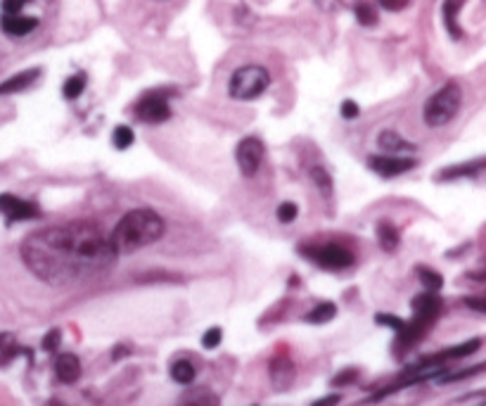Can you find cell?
I'll list each match as a JSON object with an SVG mask.
<instances>
[{
    "mask_svg": "<svg viewBox=\"0 0 486 406\" xmlns=\"http://www.w3.org/2000/svg\"><path fill=\"white\" fill-rule=\"evenodd\" d=\"M221 342V328H209L204 337H202V344H204L207 349H216Z\"/></svg>",
    "mask_w": 486,
    "mask_h": 406,
    "instance_id": "f1b7e54d",
    "label": "cell"
},
{
    "mask_svg": "<svg viewBox=\"0 0 486 406\" xmlns=\"http://www.w3.org/2000/svg\"><path fill=\"white\" fill-rule=\"evenodd\" d=\"M463 8V0H446L444 3V24L451 33V38H461V26H458V12Z\"/></svg>",
    "mask_w": 486,
    "mask_h": 406,
    "instance_id": "e0dca14e",
    "label": "cell"
},
{
    "mask_svg": "<svg viewBox=\"0 0 486 406\" xmlns=\"http://www.w3.org/2000/svg\"><path fill=\"white\" fill-rule=\"evenodd\" d=\"M0 214L5 216L8 221H29L38 216V207L33 202H26L17 195H0Z\"/></svg>",
    "mask_w": 486,
    "mask_h": 406,
    "instance_id": "9c48e42d",
    "label": "cell"
},
{
    "mask_svg": "<svg viewBox=\"0 0 486 406\" xmlns=\"http://www.w3.org/2000/svg\"><path fill=\"white\" fill-rule=\"evenodd\" d=\"M354 378H356V371L354 368H351V371H347V373H342V376H337L335 378V385H347V383H351V380H354Z\"/></svg>",
    "mask_w": 486,
    "mask_h": 406,
    "instance_id": "d590c367",
    "label": "cell"
},
{
    "mask_svg": "<svg viewBox=\"0 0 486 406\" xmlns=\"http://www.w3.org/2000/svg\"><path fill=\"white\" fill-rule=\"evenodd\" d=\"M296 214H299V209H296L294 202H282L278 207V221L282 223H292L296 219Z\"/></svg>",
    "mask_w": 486,
    "mask_h": 406,
    "instance_id": "4316f807",
    "label": "cell"
},
{
    "mask_svg": "<svg viewBox=\"0 0 486 406\" xmlns=\"http://www.w3.org/2000/svg\"><path fill=\"white\" fill-rule=\"evenodd\" d=\"M375 321H377V323H384V326H389V328H394L396 333H403V330H406V326H408L406 321L396 319V316H389V314H380V316H375Z\"/></svg>",
    "mask_w": 486,
    "mask_h": 406,
    "instance_id": "83f0119b",
    "label": "cell"
},
{
    "mask_svg": "<svg viewBox=\"0 0 486 406\" xmlns=\"http://www.w3.org/2000/svg\"><path fill=\"white\" fill-rule=\"evenodd\" d=\"M50 406H62V404H59V402H50Z\"/></svg>",
    "mask_w": 486,
    "mask_h": 406,
    "instance_id": "8d00e7d4",
    "label": "cell"
},
{
    "mask_svg": "<svg viewBox=\"0 0 486 406\" xmlns=\"http://www.w3.org/2000/svg\"><path fill=\"white\" fill-rule=\"evenodd\" d=\"M441 307L444 304L436 297V293H429V290L415 297L413 300V321L408 323L403 333H399L403 349H406L408 344L417 342L424 333H427L429 326L439 319V314H441Z\"/></svg>",
    "mask_w": 486,
    "mask_h": 406,
    "instance_id": "277c9868",
    "label": "cell"
},
{
    "mask_svg": "<svg viewBox=\"0 0 486 406\" xmlns=\"http://www.w3.org/2000/svg\"><path fill=\"white\" fill-rule=\"evenodd\" d=\"M417 278L424 286V290H429V293H439L444 286V278L436 274V271H432L427 266H417Z\"/></svg>",
    "mask_w": 486,
    "mask_h": 406,
    "instance_id": "44dd1931",
    "label": "cell"
},
{
    "mask_svg": "<svg viewBox=\"0 0 486 406\" xmlns=\"http://www.w3.org/2000/svg\"><path fill=\"white\" fill-rule=\"evenodd\" d=\"M377 3L382 5L384 10H389V12H396V10H403L408 5V0H377Z\"/></svg>",
    "mask_w": 486,
    "mask_h": 406,
    "instance_id": "d6a6232c",
    "label": "cell"
},
{
    "mask_svg": "<svg viewBox=\"0 0 486 406\" xmlns=\"http://www.w3.org/2000/svg\"><path fill=\"white\" fill-rule=\"evenodd\" d=\"M171 378L178 385H190L195 380V366L190 361H185V359H180V361H175L171 366Z\"/></svg>",
    "mask_w": 486,
    "mask_h": 406,
    "instance_id": "ffe728a7",
    "label": "cell"
},
{
    "mask_svg": "<svg viewBox=\"0 0 486 406\" xmlns=\"http://www.w3.org/2000/svg\"><path fill=\"white\" fill-rule=\"evenodd\" d=\"M311 179H313L316 188H318V191L325 195V198H330V195H332V179H330V174L325 171V169H323V167H313L311 169Z\"/></svg>",
    "mask_w": 486,
    "mask_h": 406,
    "instance_id": "603a6c76",
    "label": "cell"
},
{
    "mask_svg": "<svg viewBox=\"0 0 486 406\" xmlns=\"http://www.w3.org/2000/svg\"><path fill=\"white\" fill-rule=\"evenodd\" d=\"M24 3H26V0H3L5 15H19V10H22Z\"/></svg>",
    "mask_w": 486,
    "mask_h": 406,
    "instance_id": "1f68e13d",
    "label": "cell"
},
{
    "mask_svg": "<svg viewBox=\"0 0 486 406\" xmlns=\"http://www.w3.org/2000/svg\"><path fill=\"white\" fill-rule=\"evenodd\" d=\"M38 26L36 17H24V15H5L3 17V31L10 36H26Z\"/></svg>",
    "mask_w": 486,
    "mask_h": 406,
    "instance_id": "4fadbf2b",
    "label": "cell"
},
{
    "mask_svg": "<svg viewBox=\"0 0 486 406\" xmlns=\"http://www.w3.org/2000/svg\"><path fill=\"white\" fill-rule=\"evenodd\" d=\"M361 114V110H359V105L354 103V100H344L342 103V117L344 119H356Z\"/></svg>",
    "mask_w": 486,
    "mask_h": 406,
    "instance_id": "4dcf8cb0",
    "label": "cell"
},
{
    "mask_svg": "<svg viewBox=\"0 0 486 406\" xmlns=\"http://www.w3.org/2000/svg\"><path fill=\"white\" fill-rule=\"evenodd\" d=\"M335 314H337L335 304L332 302H323V304H318V307H313L311 311H308L306 321L308 323H328V321L335 319Z\"/></svg>",
    "mask_w": 486,
    "mask_h": 406,
    "instance_id": "d6986e66",
    "label": "cell"
},
{
    "mask_svg": "<svg viewBox=\"0 0 486 406\" xmlns=\"http://www.w3.org/2000/svg\"><path fill=\"white\" fill-rule=\"evenodd\" d=\"M271 86V74L261 64H245L233 72L228 93L233 100H254Z\"/></svg>",
    "mask_w": 486,
    "mask_h": 406,
    "instance_id": "5b68a950",
    "label": "cell"
},
{
    "mask_svg": "<svg viewBox=\"0 0 486 406\" xmlns=\"http://www.w3.org/2000/svg\"><path fill=\"white\" fill-rule=\"evenodd\" d=\"M136 117L140 121H147V124H161V121L171 119V107H168L164 93L154 91L150 96H145L136 105Z\"/></svg>",
    "mask_w": 486,
    "mask_h": 406,
    "instance_id": "ba28073f",
    "label": "cell"
},
{
    "mask_svg": "<svg viewBox=\"0 0 486 406\" xmlns=\"http://www.w3.org/2000/svg\"><path fill=\"white\" fill-rule=\"evenodd\" d=\"M38 77H40V69H26L22 74H15L12 79H8V81H3V84H0V96H8V93L24 91V88H29Z\"/></svg>",
    "mask_w": 486,
    "mask_h": 406,
    "instance_id": "5bb4252c",
    "label": "cell"
},
{
    "mask_svg": "<svg viewBox=\"0 0 486 406\" xmlns=\"http://www.w3.org/2000/svg\"><path fill=\"white\" fill-rule=\"evenodd\" d=\"M183 406H219V399H216L212 392L197 390V392H192L190 397H185Z\"/></svg>",
    "mask_w": 486,
    "mask_h": 406,
    "instance_id": "cb8c5ba5",
    "label": "cell"
},
{
    "mask_svg": "<svg viewBox=\"0 0 486 406\" xmlns=\"http://www.w3.org/2000/svg\"><path fill=\"white\" fill-rule=\"evenodd\" d=\"M463 105V91L456 81H449L446 86H441L434 96H429V100L424 103V124L432 128L446 126L451 119L461 112Z\"/></svg>",
    "mask_w": 486,
    "mask_h": 406,
    "instance_id": "3957f363",
    "label": "cell"
},
{
    "mask_svg": "<svg viewBox=\"0 0 486 406\" xmlns=\"http://www.w3.org/2000/svg\"><path fill=\"white\" fill-rule=\"evenodd\" d=\"M377 143H380L382 150L396 152V154H401V152H413V150H415V145L408 143V140H403L396 131H382L380 135H377Z\"/></svg>",
    "mask_w": 486,
    "mask_h": 406,
    "instance_id": "9a60e30c",
    "label": "cell"
},
{
    "mask_svg": "<svg viewBox=\"0 0 486 406\" xmlns=\"http://www.w3.org/2000/svg\"><path fill=\"white\" fill-rule=\"evenodd\" d=\"M479 344H482V340H468V342L458 344V347L444 349V351H439V354H434V356L422 359V361H429V363H444V361H451V359H465V356L475 354V351L479 349Z\"/></svg>",
    "mask_w": 486,
    "mask_h": 406,
    "instance_id": "7c38bea8",
    "label": "cell"
},
{
    "mask_svg": "<svg viewBox=\"0 0 486 406\" xmlns=\"http://www.w3.org/2000/svg\"><path fill=\"white\" fill-rule=\"evenodd\" d=\"M368 167L377 171L384 179H394V176H401L410 171V169L415 167V159L410 157H401V154H396V157H387V154H380V157H370L368 159Z\"/></svg>",
    "mask_w": 486,
    "mask_h": 406,
    "instance_id": "30bf717a",
    "label": "cell"
},
{
    "mask_svg": "<svg viewBox=\"0 0 486 406\" xmlns=\"http://www.w3.org/2000/svg\"><path fill=\"white\" fill-rule=\"evenodd\" d=\"M112 238L96 223H64L31 233L22 242V259L36 278L69 288L98 278L117 261Z\"/></svg>",
    "mask_w": 486,
    "mask_h": 406,
    "instance_id": "6da1fadb",
    "label": "cell"
},
{
    "mask_svg": "<svg viewBox=\"0 0 486 406\" xmlns=\"http://www.w3.org/2000/svg\"><path fill=\"white\" fill-rule=\"evenodd\" d=\"M356 19L363 24V26H373L377 22V12L370 3H366V0H361L359 5H356Z\"/></svg>",
    "mask_w": 486,
    "mask_h": 406,
    "instance_id": "484cf974",
    "label": "cell"
},
{
    "mask_svg": "<svg viewBox=\"0 0 486 406\" xmlns=\"http://www.w3.org/2000/svg\"><path fill=\"white\" fill-rule=\"evenodd\" d=\"M55 373L62 383L71 385L81 378V361L74 354H59L55 361Z\"/></svg>",
    "mask_w": 486,
    "mask_h": 406,
    "instance_id": "8fae6325",
    "label": "cell"
},
{
    "mask_svg": "<svg viewBox=\"0 0 486 406\" xmlns=\"http://www.w3.org/2000/svg\"><path fill=\"white\" fill-rule=\"evenodd\" d=\"M377 238H380L382 249H387V252H394V249L399 247V231H396L389 221L377 223Z\"/></svg>",
    "mask_w": 486,
    "mask_h": 406,
    "instance_id": "ac0fdd59",
    "label": "cell"
},
{
    "mask_svg": "<svg viewBox=\"0 0 486 406\" xmlns=\"http://www.w3.org/2000/svg\"><path fill=\"white\" fill-rule=\"evenodd\" d=\"M83 88H86V74H74V77L64 81L62 93L66 100H76L81 93H83Z\"/></svg>",
    "mask_w": 486,
    "mask_h": 406,
    "instance_id": "7402d4cb",
    "label": "cell"
},
{
    "mask_svg": "<svg viewBox=\"0 0 486 406\" xmlns=\"http://www.w3.org/2000/svg\"><path fill=\"white\" fill-rule=\"evenodd\" d=\"M465 304H468L470 309H475V311H486V300H482V297H468Z\"/></svg>",
    "mask_w": 486,
    "mask_h": 406,
    "instance_id": "836d02e7",
    "label": "cell"
},
{
    "mask_svg": "<svg viewBox=\"0 0 486 406\" xmlns=\"http://www.w3.org/2000/svg\"><path fill=\"white\" fill-rule=\"evenodd\" d=\"M133 131L128 126H117L114 128V133H112V143L117 150H126V147H131L133 145Z\"/></svg>",
    "mask_w": 486,
    "mask_h": 406,
    "instance_id": "d4e9b609",
    "label": "cell"
},
{
    "mask_svg": "<svg viewBox=\"0 0 486 406\" xmlns=\"http://www.w3.org/2000/svg\"><path fill=\"white\" fill-rule=\"evenodd\" d=\"M164 235V221L152 209H133L121 216L117 228L112 231V242L119 254L138 252Z\"/></svg>",
    "mask_w": 486,
    "mask_h": 406,
    "instance_id": "7a4b0ae2",
    "label": "cell"
},
{
    "mask_svg": "<svg viewBox=\"0 0 486 406\" xmlns=\"http://www.w3.org/2000/svg\"><path fill=\"white\" fill-rule=\"evenodd\" d=\"M271 378L278 388H287L294 378V366L289 359H273L271 361Z\"/></svg>",
    "mask_w": 486,
    "mask_h": 406,
    "instance_id": "2e32d148",
    "label": "cell"
},
{
    "mask_svg": "<svg viewBox=\"0 0 486 406\" xmlns=\"http://www.w3.org/2000/svg\"><path fill=\"white\" fill-rule=\"evenodd\" d=\"M59 340H62V333L57 328H52L48 335L43 337V349L45 351H55L59 347Z\"/></svg>",
    "mask_w": 486,
    "mask_h": 406,
    "instance_id": "f546056e",
    "label": "cell"
},
{
    "mask_svg": "<svg viewBox=\"0 0 486 406\" xmlns=\"http://www.w3.org/2000/svg\"><path fill=\"white\" fill-rule=\"evenodd\" d=\"M263 143L256 135H249V138L240 140L238 150H235V159H238V167L242 176H254L259 171L261 162H263Z\"/></svg>",
    "mask_w": 486,
    "mask_h": 406,
    "instance_id": "52a82bcc",
    "label": "cell"
},
{
    "mask_svg": "<svg viewBox=\"0 0 486 406\" xmlns=\"http://www.w3.org/2000/svg\"><path fill=\"white\" fill-rule=\"evenodd\" d=\"M340 395H328V397H323V399H318V402H313L311 406H337L340 404Z\"/></svg>",
    "mask_w": 486,
    "mask_h": 406,
    "instance_id": "e575fe53",
    "label": "cell"
},
{
    "mask_svg": "<svg viewBox=\"0 0 486 406\" xmlns=\"http://www.w3.org/2000/svg\"><path fill=\"white\" fill-rule=\"evenodd\" d=\"M303 256H308L311 261H316L323 269L330 271H342L349 269L354 264V254L342 245H320V247H303Z\"/></svg>",
    "mask_w": 486,
    "mask_h": 406,
    "instance_id": "8992f818",
    "label": "cell"
}]
</instances>
